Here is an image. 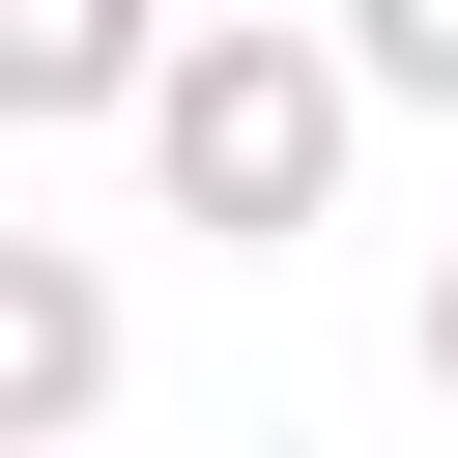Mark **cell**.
Returning <instances> with one entry per match:
<instances>
[{
    "label": "cell",
    "instance_id": "cell-1",
    "mask_svg": "<svg viewBox=\"0 0 458 458\" xmlns=\"http://www.w3.org/2000/svg\"><path fill=\"white\" fill-rule=\"evenodd\" d=\"M372 29H401V57H429V86H458V0H372Z\"/></svg>",
    "mask_w": 458,
    "mask_h": 458
}]
</instances>
